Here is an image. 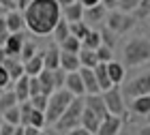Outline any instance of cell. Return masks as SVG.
<instances>
[{
  "label": "cell",
  "instance_id": "cell-12",
  "mask_svg": "<svg viewBox=\"0 0 150 135\" xmlns=\"http://www.w3.org/2000/svg\"><path fill=\"white\" fill-rule=\"evenodd\" d=\"M24 32H9V37H6V43H4V52L6 56H17L19 58V52H22L24 47Z\"/></svg>",
  "mask_w": 150,
  "mask_h": 135
},
{
  "label": "cell",
  "instance_id": "cell-38",
  "mask_svg": "<svg viewBox=\"0 0 150 135\" xmlns=\"http://www.w3.org/2000/svg\"><path fill=\"white\" fill-rule=\"evenodd\" d=\"M47 97L50 94H35V97H30V103H32V107L35 110H41V112H45V107H47Z\"/></svg>",
  "mask_w": 150,
  "mask_h": 135
},
{
  "label": "cell",
  "instance_id": "cell-31",
  "mask_svg": "<svg viewBox=\"0 0 150 135\" xmlns=\"http://www.w3.org/2000/svg\"><path fill=\"white\" fill-rule=\"evenodd\" d=\"M28 124L32 127H37V129H45V112H41V110H35L32 107V112H30V118H28Z\"/></svg>",
  "mask_w": 150,
  "mask_h": 135
},
{
  "label": "cell",
  "instance_id": "cell-41",
  "mask_svg": "<svg viewBox=\"0 0 150 135\" xmlns=\"http://www.w3.org/2000/svg\"><path fill=\"white\" fill-rule=\"evenodd\" d=\"M28 77H30V75H28ZM28 88H30V97H35V94H41V92H43V90H41V84H39V77H37V75L30 77Z\"/></svg>",
  "mask_w": 150,
  "mask_h": 135
},
{
  "label": "cell",
  "instance_id": "cell-46",
  "mask_svg": "<svg viewBox=\"0 0 150 135\" xmlns=\"http://www.w3.org/2000/svg\"><path fill=\"white\" fill-rule=\"evenodd\" d=\"M101 4H103L107 11H112V9H118V0H101Z\"/></svg>",
  "mask_w": 150,
  "mask_h": 135
},
{
  "label": "cell",
  "instance_id": "cell-35",
  "mask_svg": "<svg viewBox=\"0 0 150 135\" xmlns=\"http://www.w3.org/2000/svg\"><path fill=\"white\" fill-rule=\"evenodd\" d=\"M148 15H150V0H139V4L133 11V17L135 19H146Z\"/></svg>",
  "mask_w": 150,
  "mask_h": 135
},
{
  "label": "cell",
  "instance_id": "cell-45",
  "mask_svg": "<svg viewBox=\"0 0 150 135\" xmlns=\"http://www.w3.org/2000/svg\"><path fill=\"white\" fill-rule=\"evenodd\" d=\"M0 6H2L4 11H11V9H17L15 6V0H0Z\"/></svg>",
  "mask_w": 150,
  "mask_h": 135
},
{
  "label": "cell",
  "instance_id": "cell-9",
  "mask_svg": "<svg viewBox=\"0 0 150 135\" xmlns=\"http://www.w3.org/2000/svg\"><path fill=\"white\" fill-rule=\"evenodd\" d=\"M122 127H125V118L107 114V116L101 120V124L97 129V135H118L122 131Z\"/></svg>",
  "mask_w": 150,
  "mask_h": 135
},
{
  "label": "cell",
  "instance_id": "cell-42",
  "mask_svg": "<svg viewBox=\"0 0 150 135\" xmlns=\"http://www.w3.org/2000/svg\"><path fill=\"white\" fill-rule=\"evenodd\" d=\"M9 86H13V82H11V77H9V73H6V69L0 64V88H9Z\"/></svg>",
  "mask_w": 150,
  "mask_h": 135
},
{
  "label": "cell",
  "instance_id": "cell-7",
  "mask_svg": "<svg viewBox=\"0 0 150 135\" xmlns=\"http://www.w3.org/2000/svg\"><path fill=\"white\" fill-rule=\"evenodd\" d=\"M122 94L131 101L135 97H144V94H150V71L148 73H142L135 79H131L125 88H122Z\"/></svg>",
  "mask_w": 150,
  "mask_h": 135
},
{
  "label": "cell",
  "instance_id": "cell-34",
  "mask_svg": "<svg viewBox=\"0 0 150 135\" xmlns=\"http://www.w3.org/2000/svg\"><path fill=\"white\" fill-rule=\"evenodd\" d=\"M2 118H4V122H9V124H19V105H13L9 110H4Z\"/></svg>",
  "mask_w": 150,
  "mask_h": 135
},
{
  "label": "cell",
  "instance_id": "cell-15",
  "mask_svg": "<svg viewBox=\"0 0 150 135\" xmlns=\"http://www.w3.org/2000/svg\"><path fill=\"white\" fill-rule=\"evenodd\" d=\"M79 124L84 127V129L90 133V135H97V129H99V124H101V118H99L92 110H88V107L84 105V112H81Z\"/></svg>",
  "mask_w": 150,
  "mask_h": 135
},
{
  "label": "cell",
  "instance_id": "cell-52",
  "mask_svg": "<svg viewBox=\"0 0 150 135\" xmlns=\"http://www.w3.org/2000/svg\"><path fill=\"white\" fill-rule=\"evenodd\" d=\"M13 135H24V127H22V124H17V127H15V131H13Z\"/></svg>",
  "mask_w": 150,
  "mask_h": 135
},
{
  "label": "cell",
  "instance_id": "cell-22",
  "mask_svg": "<svg viewBox=\"0 0 150 135\" xmlns=\"http://www.w3.org/2000/svg\"><path fill=\"white\" fill-rule=\"evenodd\" d=\"M43 69H45V66H43V52H37L32 58H28L24 62V73H26V75H30V77L32 75H39Z\"/></svg>",
  "mask_w": 150,
  "mask_h": 135
},
{
  "label": "cell",
  "instance_id": "cell-16",
  "mask_svg": "<svg viewBox=\"0 0 150 135\" xmlns=\"http://www.w3.org/2000/svg\"><path fill=\"white\" fill-rule=\"evenodd\" d=\"M131 112L135 114V116H139V118L150 120V94L131 99Z\"/></svg>",
  "mask_w": 150,
  "mask_h": 135
},
{
  "label": "cell",
  "instance_id": "cell-47",
  "mask_svg": "<svg viewBox=\"0 0 150 135\" xmlns=\"http://www.w3.org/2000/svg\"><path fill=\"white\" fill-rule=\"evenodd\" d=\"M41 129H37V127H32V124H26L24 127V135H39Z\"/></svg>",
  "mask_w": 150,
  "mask_h": 135
},
{
  "label": "cell",
  "instance_id": "cell-25",
  "mask_svg": "<svg viewBox=\"0 0 150 135\" xmlns=\"http://www.w3.org/2000/svg\"><path fill=\"white\" fill-rule=\"evenodd\" d=\"M79 58L77 54H69V52H60V69H64L67 73L71 71H77L79 69Z\"/></svg>",
  "mask_w": 150,
  "mask_h": 135
},
{
  "label": "cell",
  "instance_id": "cell-18",
  "mask_svg": "<svg viewBox=\"0 0 150 135\" xmlns=\"http://www.w3.org/2000/svg\"><path fill=\"white\" fill-rule=\"evenodd\" d=\"M107 75H110L112 84L114 86H120L122 82H125V75H127V66L118 62V60H110L107 62Z\"/></svg>",
  "mask_w": 150,
  "mask_h": 135
},
{
  "label": "cell",
  "instance_id": "cell-5",
  "mask_svg": "<svg viewBox=\"0 0 150 135\" xmlns=\"http://www.w3.org/2000/svg\"><path fill=\"white\" fill-rule=\"evenodd\" d=\"M135 22H137V19L133 17V13H125L120 9L107 11V17H105V26L112 32H116V35H127V32L135 26Z\"/></svg>",
  "mask_w": 150,
  "mask_h": 135
},
{
  "label": "cell",
  "instance_id": "cell-11",
  "mask_svg": "<svg viewBox=\"0 0 150 135\" xmlns=\"http://www.w3.org/2000/svg\"><path fill=\"white\" fill-rule=\"evenodd\" d=\"M64 88L69 90L73 97H84V94H86V88H84V82H81L79 71H71V73H67Z\"/></svg>",
  "mask_w": 150,
  "mask_h": 135
},
{
  "label": "cell",
  "instance_id": "cell-37",
  "mask_svg": "<svg viewBox=\"0 0 150 135\" xmlns=\"http://www.w3.org/2000/svg\"><path fill=\"white\" fill-rule=\"evenodd\" d=\"M94 52H97L99 62H110V60H114V49H112V47H107V45H99Z\"/></svg>",
  "mask_w": 150,
  "mask_h": 135
},
{
  "label": "cell",
  "instance_id": "cell-40",
  "mask_svg": "<svg viewBox=\"0 0 150 135\" xmlns=\"http://www.w3.org/2000/svg\"><path fill=\"white\" fill-rule=\"evenodd\" d=\"M137 4H139V0H118V9L125 13H133Z\"/></svg>",
  "mask_w": 150,
  "mask_h": 135
},
{
  "label": "cell",
  "instance_id": "cell-48",
  "mask_svg": "<svg viewBox=\"0 0 150 135\" xmlns=\"http://www.w3.org/2000/svg\"><path fill=\"white\" fill-rule=\"evenodd\" d=\"M137 135H150V124H146V127H139Z\"/></svg>",
  "mask_w": 150,
  "mask_h": 135
},
{
  "label": "cell",
  "instance_id": "cell-23",
  "mask_svg": "<svg viewBox=\"0 0 150 135\" xmlns=\"http://www.w3.org/2000/svg\"><path fill=\"white\" fill-rule=\"evenodd\" d=\"M92 71H94V77H97V84H99L101 92L114 86V84H112V79H110V75H107V62H99Z\"/></svg>",
  "mask_w": 150,
  "mask_h": 135
},
{
  "label": "cell",
  "instance_id": "cell-26",
  "mask_svg": "<svg viewBox=\"0 0 150 135\" xmlns=\"http://www.w3.org/2000/svg\"><path fill=\"white\" fill-rule=\"evenodd\" d=\"M37 77H39V84H41L43 94H52L54 90H56V86H54V73H52L50 69H43Z\"/></svg>",
  "mask_w": 150,
  "mask_h": 135
},
{
  "label": "cell",
  "instance_id": "cell-1",
  "mask_svg": "<svg viewBox=\"0 0 150 135\" xmlns=\"http://www.w3.org/2000/svg\"><path fill=\"white\" fill-rule=\"evenodd\" d=\"M22 13H24L26 28L32 35L47 37V35H52L54 26L62 17V6L56 0H32Z\"/></svg>",
  "mask_w": 150,
  "mask_h": 135
},
{
  "label": "cell",
  "instance_id": "cell-8",
  "mask_svg": "<svg viewBox=\"0 0 150 135\" xmlns=\"http://www.w3.org/2000/svg\"><path fill=\"white\" fill-rule=\"evenodd\" d=\"M107 17V9L103 4H92V6H84V15H81V22H86L90 28H94L97 24H103Z\"/></svg>",
  "mask_w": 150,
  "mask_h": 135
},
{
  "label": "cell",
  "instance_id": "cell-51",
  "mask_svg": "<svg viewBox=\"0 0 150 135\" xmlns=\"http://www.w3.org/2000/svg\"><path fill=\"white\" fill-rule=\"evenodd\" d=\"M6 37H9V32H0V47H4V43H6Z\"/></svg>",
  "mask_w": 150,
  "mask_h": 135
},
{
  "label": "cell",
  "instance_id": "cell-27",
  "mask_svg": "<svg viewBox=\"0 0 150 135\" xmlns=\"http://www.w3.org/2000/svg\"><path fill=\"white\" fill-rule=\"evenodd\" d=\"M71 35V30H69V22L67 19L60 17V22L54 26V30H52V37H54V43H60V41H64L67 37Z\"/></svg>",
  "mask_w": 150,
  "mask_h": 135
},
{
  "label": "cell",
  "instance_id": "cell-43",
  "mask_svg": "<svg viewBox=\"0 0 150 135\" xmlns=\"http://www.w3.org/2000/svg\"><path fill=\"white\" fill-rule=\"evenodd\" d=\"M17 124H9V122H2V127H0V135H13V131H15Z\"/></svg>",
  "mask_w": 150,
  "mask_h": 135
},
{
  "label": "cell",
  "instance_id": "cell-29",
  "mask_svg": "<svg viewBox=\"0 0 150 135\" xmlns=\"http://www.w3.org/2000/svg\"><path fill=\"white\" fill-rule=\"evenodd\" d=\"M101 45V32L97 28H90L88 30V35L81 39V47H88V49H97Z\"/></svg>",
  "mask_w": 150,
  "mask_h": 135
},
{
  "label": "cell",
  "instance_id": "cell-20",
  "mask_svg": "<svg viewBox=\"0 0 150 135\" xmlns=\"http://www.w3.org/2000/svg\"><path fill=\"white\" fill-rule=\"evenodd\" d=\"M28 82H30V77L26 75V73H24L22 77H17L15 82H13V92H15V97H17V103H22V101H28V99H30Z\"/></svg>",
  "mask_w": 150,
  "mask_h": 135
},
{
  "label": "cell",
  "instance_id": "cell-3",
  "mask_svg": "<svg viewBox=\"0 0 150 135\" xmlns=\"http://www.w3.org/2000/svg\"><path fill=\"white\" fill-rule=\"evenodd\" d=\"M81 112H84V97H73V101L67 105V110L62 112V116L54 122V129H56L58 133L64 135L67 131H71V129H75V127H79Z\"/></svg>",
  "mask_w": 150,
  "mask_h": 135
},
{
  "label": "cell",
  "instance_id": "cell-21",
  "mask_svg": "<svg viewBox=\"0 0 150 135\" xmlns=\"http://www.w3.org/2000/svg\"><path fill=\"white\" fill-rule=\"evenodd\" d=\"M81 15H84V4H81L79 0H75L73 4L62 6V19H67L69 24H73V22H81Z\"/></svg>",
  "mask_w": 150,
  "mask_h": 135
},
{
  "label": "cell",
  "instance_id": "cell-32",
  "mask_svg": "<svg viewBox=\"0 0 150 135\" xmlns=\"http://www.w3.org/2000/svg\"><path fill=\"white\" fill-rule=\"evenodd\" d=\"M69 30H71V35H73V37H77L79 41H81V39L88 35L90 26H88L86 22H73V24H69Z\"/></svg>",
  "mask_w": 150,
  "mask_h": 135
},
{
  "label": "cell",
  "instance_id": "cell-33",
  "mask_svg": "<svg viewBox=\"0 0 150 135\" xmlns=\"http://www.w3.org/2000/svg\"><path fill=\"white\" fill-rule=\"evenodd\" d=\"M37 52H39V49H37V45L26 39V41H24V47H22V52H19V60H22V62H26V60L32 58Z\"/></svg>",
  "mask_w": 150,
  "mask_h": 135
},
{
  "label": "cell",
  "instance_id": "cell-28",
  "mask_svg": "<svg viewBox=\"0 0 150 135\" xmlns=\"http://www.w3.org/2000/svg\"><path fill=\"white\" fill-rule=\"evenodd\" d=\"M58 47H60V52H69V54H77L79 49H81V41L77 37H73V35H69L64 39V41H60L58 43Z\"/></svg>",
  "mask_w": 150,
  "mask_h": 135
},
{
  "label": "cell",
  "instance_id": "cell-17",
  "mask_svg": "<svg viewBox=\"0 0 150 135\" xmlns=\"http://www.w3.org/2000/svg\"><path fill=\"white\" fill-rule=\"evenodd\" d=\"M43 66L50 69V71H54V69L60 66V47H58V43H52L43 52Z\"/></svg>",
  "mask_w": 150,
  "mask_h": 135
},
{
  "label": "cell",
  "instance_id": "cell-36",
  "mask_svg": "<svg viewBox=\"0 0 150 135\" xmlns=\"http://www.w3.org/2000/svg\"><path fill=\"white\" fill-rule=\"evenodd\" d=\"M99 32H101V45H107V47H112V49H114V45H116V32H112L107 26H105V28H101Z\"/></svg>",
  "mask_w": 150,
  "mask_h": 135
},
{
  "label": "cell",
  "instance_id": "cell-10",
  "mask_svg": "<svg viewBox=\"0 0 150 135\" xmlns=\"http://www.w3.org/2000/svg\"><path fill=\"white\" fill-rule=\"evenodd\" d=\"M84 105L88 107V110H92L101 120L110 114V112H107V107H105L103 97H101V92H97V94H84Z\"/></svg>",
  "mask_w": 150,
  "mask_h": 135
},
{
  "label": "cell",
  "instance_id": "cell-53",
  "mask_svg": "<svg viewBox=\"0 0 150 135\" xmlns=\"http://www.w3.org/2000/svg\"><path fill=\"white\" fill-rule=\"evenodd\" d=\"M56 2H58L60 6H67V4H73L75 0H56Z\"/></svg>",
  "mask_w": 150,
  "mask_h": 135
},
{
  "label": "cell",
  "instance_id": "cell-4",
  "mask_svg": "<svg viewBox=\"0 0 150 135\" xmlns=\"http://www.w3.org/2000/svg\"><path fill=\"white\" fill-rule=\"evenodd\" d=\"M71 101H73V94L67 90V88H58V90H54L50 97H47L45 122H47V124H54L60 116H62V112L67 110V105H69Z\"/></svg>",
  "mask_w": 150,
  "mask_h": 135
},
{
  "label": "cell",
  "instance_id": "cell-30",
  "mask_svg": "<svg viewBox=\"0 0 150 135\" xmlns=\"http://www.w3.org/2000/svg\"><path fill=\"white\" fill-rule=\"evenodd\" d=\"M13 105H17V97H15V92H13V88L11 90H2V94H0V114H2L4 110H9V107H13Z\"/></svg>",
  "mask_w": 150,
  "mask_h": 135
},
{
  "label": "cell",
  "instance_id": "cell-57",
  "mask_svg": "<svg viewBox=\"0 0 150 135\" xmlns=\"http://www.w3.org/2000/svg\"><path fill=\"white\" fill-rule=\"evenodd\" d=\"M148 19H150V15H148Z\"/></svg>",
  "mask_w": 150,
  "mask_h": 135
},
{
  "label": "cell",
  "instance_id": "cell-2",
  "mask_svg": "<svg viewBox=\"0 0 150 135\" xmlns=\"http://www.w3.org/2000/svg\"><path fill=\"white\" fill-rule=\"evenodd\" d=\"M122 58H125L122 64L129 69L150 62V41L144 37H135L131 41H127L125 49H122Z\"/></svg>",
  "mask_w": 150,
  "mask_h": 135
},
{
  "label": "cell",
  "instance_id": "cell-49",
  "mask_svg": "<svg viewBox=\"0 0 150 135\" xmlns=\"http://www.w3.org/2000/svg\"><path fill=\"white\" fill-rule=\"evenodd\" d=\"M79 2L84 4V6H92V4H99L101 0H79Z\"/></svg>",
  "mask_w": 150,
  "mask_h": 135
},
{
  "label": "cell",
  "instance_id": "cell-39",
  "mask_svg": "<svg viewBox=\"0 0 150 135\" xmlns=\"http://www.w3.org/2000/svg\"><path fill=\"white\" fill-rule=\"evenodd\" d=\"M52 73H54V86H56V90H58V88H64L67 71H64V69H60V66H58V69H54Z\"/></svg>",
  "mask_w": 150,
  "mask_h": 135
},
{
  "label": "cell",
  "instance_id": "cell-50",
  "mask_svg": "<svg viewBox=\"0 0 150 135\" xmlns=\"http://www.w3.org/2000/svg\"><path fill=\"white\" fill-rule=\"evenodd\" d=\"M0 32H9V30H6V22H4V15H0Z\"/></svg>",
  "mask_w": 150,
  "mask_h": 135
},
{
  "label": "cell",
  "instance_id": "cell-24",
  "mask_svg": "<svg viewBox=\"0 0 150 135\" xmlns=\"http://www.w3.org/2000/svg\"><path fill=\"white\" fill-rule=\"evenodd\" d=\"M77 58H79V64L86 66V69H94L99 64V58H97V52L94 49H88V47H81L77 52Z\"/></svg>",
  "mask_w": 150,
  "mask_h": 135
},
{
  "label": "cell",
  "instance_id": "cell-13",
  "mask_svg": "<svg viewBox=\"0 0 150 135\" xmlns=\"http://www.w3.org/2000/svg\"><path fill=\"white\" fill-rule=\"evenodd\" d=\"M4 22H6V30L9 32H22L26 28L24 24V13L17 11V9H11L4 13Z\"/></svg>",
  "mask_w": 150,
  "mask_h": 135
},
{
  "label": "cell",
  "instance_id": "cell-54",
  "mask_svg": "<svg viewBox=\"0 0 150 135\" xmlns=\"http://www.w3.org/2000/svg\"><path fill=\"white\" fill-rule=\"evenodd\" d=\"M118 135H131V133H129V131H120Z\"/></svg>",
  "mask_w": 150,
  "mask_h": 135
},
{
  "label": "cell",
  "instance_id": "cell-6",
  "mask_svg": "<svg viewBox=\"0 0 150 135\" xmlns=\"http://www.w3.org/2000/svg\"><path fill=\"white\" fill-rule=\"evenodd\" d=\"M101 97L105 101V107L112 116H120L127 120V103H125V94H122V88L120 86H112L101 92Z\"/></svg>",
  "mask_w": 150,
  "mask_h": 135
},
{
  "label": "cell",
  "instance_id": "cell-55",
  "mask_svg": "<svg viewBox=\"0 0 150 135\" xmlns=\"http://www.w3.org/2000/svg\"><path fill=\"white\" fill-rule=\"evenodd\" d=\"M2 122H4V118H2V114H0V127H2Z\"/></svg>",
  "mask_w": 150,
  "mask_h": 135
},
{
  "label": "cell",
  "instance_id": "cell-56",
  "mask_svg": "<svg viewBox=\"0 0 150 135\" xmlns=\"http://www.w3.org/2000/svg\"><path fill=\"white\" fill-rule=\"evenodd\" d=\"M2 90H4V88H0V94H2Z\"/></svg>",
  "mask_w": 150,
  "mask_h": 135
},
{
  "label": "cell",
  "instance_id": "cell-44",
  "mask_svg": "<svg viewBox=\"0 0 150 135\" xmlns=\"http://www.w3.org/2000/svg\"><path fill=\"white\" fill-rule=\"evenodd\" d=\"M64 135H90V133H88V131L84 129V127L79 124V127H75V129H71V131H67Z\"/></svg>",
  "mask_w": 150,
  "mask_h": 135
},
{
  "label": "cell",
  "instance_id": "cell-14",
  "mask_svg": "<svg viewBox=\"0 0 150 135\" xmlns=\"http://www.w3.org/2000/svg\"><path fill=\"white\" fill-rule=\"evenodd\" d=\"M0 64L6 69V73H9V77H11V82H15L17 77L24 75V62H22L17 56H6Z\"/></svg>",
  "mask_w": 150,
  "mask_h": 135
},
{
  "label": "cell",
  "instance_id": "cell-19",
  "mask_svg": "<svg viewBox=\"0 0 150 135\" xmlns=\"http://www.w3.org/2000/svg\"><path fill=\"white\" fill-rule=\"evenodd\" d=\"M79 75H81V82H84V88H86V94H97L101 92L99 84H97V77H94V71L92 69H86V66H79Z\"/></svg>",
  "mask_w": 150,
  "mask_h": 135
}]
</instances>
